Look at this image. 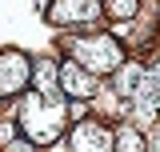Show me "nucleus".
Segmentation results:
<instances>
[{
    "label": "nucleus",
    "mask_w": 160,
    "mask_h": 152,
    "mask_svg": "<svg viewBox=\"0 0 160 152\" xmlns=\"http://www.w3.org/2000/svg\"><path fill=\"white\" fill-rule=\"evenodd\" d=\"M144 144H148V152H160V120L148 128V136H144Z\"/></svg>",
    "instance_id": "nucleus-10"
},
{
    "label": "nucleus",
    "mask_w": 160,
    "mask_h": 152,
    "mask_svg": "<svg viewBox=\"0 0 160 152\" xmlns=\"http://www.w3.org/2000/svg\"><path fill=\"white\" fill-rule=\"evenodd\" d=\"M28 80H32V64H28V56H20V52H4V48H0V96L24 92Z\"/></svg>",
    "instance_id": "nucleus-4"
},
{
    "label": "nucleus",
    "mask_w": 160,
    "mask_h": 152,
    "mask_svg": "<svg viewBox=\"0 0 160 152\" xmlns=\"http://www.w3.org/2000/svg\"><path fill=\"white\" fill-rule=\"evenodd\" d=\"M60 92L84 104L88 96L96 92V76L88 72V68H80L76 60H64V64H60Z\"/></svg>",
    "instance_id": "nucleus-5"
},
{
    "label": "nucleus",
    "mask_w": 160,
    "mask_h": 152,
    "mask_svg": "<svg viewBox=\"0 0 160 152\" xmlns=\"http://www.w3.org/2000/svg\"><path fill=\"white\" fill-rule=\"evenodd\" d=\"M96 16H100L96 0H52V8H48L52 24H88Z\"/></svg>",
    "instance_id": "nucleus-6"
},
{
    "label": "nucleus",
    "mask_w": 160,
    "mask_h": 152,
    "mask_svg": "<svg viewBox=\"0 0 160 152\" xmlns=\"http://www.w3.org/2000/svg\"><path fill=\"white\" fill-rule=\"evenodd\" d=\"M136 8H140V0H108V4H104V12L112 20H132Z\"/></svg>",
    "instance_id": "nucleus-9"
},
{
    "label": "nucleus",
    "mask_w": 160,
    "mask_h": 152,
    "mask_svg": "<svg viewBox=\"0 0 160 152\" xmlns=\"http://www.w3.org/2000/svg\"><path fill=\"white\" fill-rule=\"evenodd\" d=\"M112 152H148V144H144V136L136 128H120L116 140H112Z\"/></svg>",
    "instance_id": "nucleus-8"
},
{
    "label": "nucleus",
    "mask_w": 160,
    "mask_h": 152,
    "mask_svg": "<svg viewBox=\"0 0 160 152\" xmlns=\"http://www.w3.org/2000/svg\"><path fill=\"white\" fill-rule=\"evenodd\" d=\"M68 108L60 100H44V96H28L20 104V132H28L32 144H52L64 132Z\"/></svg>",
    "instance_id": "nucleus-1"
},
{
    "label": "nucleus",
    "mask_w": 160,
    "mask_h": 152,
    "mask_svg": "<svg viewBox=\"0 0 160 152\" xmlns=\"http://www.w3.org/2000/svg\"><path fill=\"white\" fill-rule=\"evenodd\" d=\"M32 80H36V88H40L44 100H56V92H60V64L40 60L36 68H32Z\"/></svg>",
    "instance_id": "nucleus-7"
},
{
    "label": "nucleus",
    "mask_w": 160,
    "mask_h": 152,
    "mask_svg": "<svg viewBox=\"0 0 160 152\" xmlns=\"http://www.w3.org/2000/svg\"><path fill=\"white\" fill-rule=\"evenodd\" d=\"M68 52H72V60H76L80 68H88L92 76H108V72H116L120 64H124V44L116 36H108V32L76 36Z\"/></svg>",
    "instance_id": "nucleus-2"
},
{
    "label": "nucleus",
    "mask_w": 160,
    "mask_h": 152,
    "mask_svg": "<svg viewBox=\"0 0 160 152\" xmlns=\"http://www.w3.org/2000/svg\"><path fill=\"white\" fill-rule=\"evenodd\" d=\"M112 140H116V136L108 132V124H100V120H80L76 128L68 132V148L72 152H112Z\"/></svg>",
    "instance_id": "nucleus-3"
}]
</instances>
